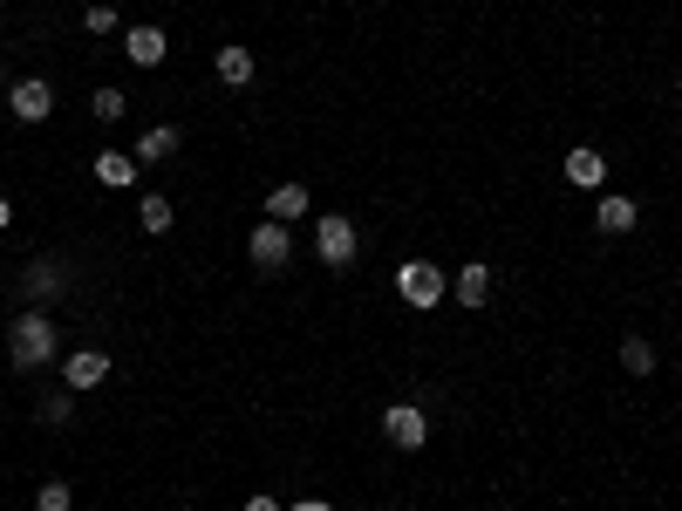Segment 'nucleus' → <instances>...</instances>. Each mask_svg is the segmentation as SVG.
Returning <instances> with one entry per match:
<instances>
[{
	"mask_svg": "<svg viewBox=\"0 0 682 511\" xmlns=\"http://www.w3.org/2000/svg\"><path fill=\"white\" fill-rule=\"evenodd\" d=\"M300 212H308V185H273V191H266V219L294 225Z\"/></svg>",
	"mask_w": 682,
	"mask_h": 511,
	"instance_id": "nucleus-16",
	"label": "nucleus"
},
{
	"mask_svg": "<svg viewBox=\"0 0 682 511\" xmlns=\"http://www.w3.org/2000/svg\"><path fill=\"white\" fill-rule=\"evenodd\" d=\"M75 504V491H69V477H48L41 491H35V511H69Z\"/></svg>",
	"mask_w": 682,
	"mask_h": 511,
	"instance_id": "nucleus-19",
	"label": "nucleus"
},
{
	"mask_svg": "<svg viewBox=\"0 0 682 511\" xmlns=\"http://www.w3.org/2000/svg\"><path fill=\"white\" fill-rule=\"evenodd\" d=\"M69 260H35L28 273H21V294H28V300H62L69 294Z\"/></svg>",
	"mask_w": 682,
	"mask_h": 511,
	"instance_id": "nucleus-7",
	"label": "nucleus"
},
{
	"mask_svg": "<svg viewBox=\"0 0 682 511\" xmlns=\"http://www.w3.org/2000/svg\"><path fill=\"white\" fill-rule=\"evenodd\" d=\"M123 102H131L123 89H96V96H89V110H96V123H116V116H123Z\"/></svg>",
	"mask_w": 682,
	"mask_h": 511,
	"instance_id": "nucleus-20",
	"label": "nucleus"
},
{
	"mask_svg": "<svg viewBox=\"0 0 682 511\" xmlns=\"http://www.w3.org/2000/svg\"><path fill=\"white\" fill-rule=\"evenodd\" d=\"M635 219H642V204H635V198H621V191H608V198L594 204V225H600V233H608V239L635 233Z\"/></svg>",
	"mask_w": 682,
	"mask_h": 511,
	"instance_id": "nucleus-10",
	"label": "nucleus"
},
{
	"mask_svg": "<svg viewBox=\"0 0 682 511\" xmlns=\"http://www.w3.org/2000/svg\"><path fill=\"white\" fill-rule=\"evenodd\" d=\"M246 511H281V504H273V498H246Z\"/></svg>",
	"mask_w": 682,
	"mask_h": 511,
	"instance_id": "nucleus-23",
	"label": "nucleus"
},
{
	"mask_svg": "<svg viewBox=\"0 0 682 511\" xmlns=\"http://www.w3.org/2000/svg\"><path fill=\"white\" fill-rule=\"evenodd\" d=\"M123 55H131L137 68H158V62L171 55V35L150 28V21H137V28H123Z\"/></svg>",
	"mask_w": 682,
	"mask_h": 511,
	"instance_id": "nucleus-8",
	"label": "nucleus"
},
{
	"mask_svg": "<svg viewBox=\"0 0 682 511\" xmlns=\"http://www.w3.org/2000/svg\"><path fill=\"white\" fill-rule=\"evenodd\" d=\"M246 252H252V266H260V273H281V266L294 260V233H287V225H281V219H266V225H260V233H252V239H246Z\"/></svg>",
	"mask_w": 682,
	"mask_h": 511,
	"instance_id": "nucleus-4",
	"label": "nucleus"
},
{
	"mask_svg": "<svg viewBox=\"0 0 682 511\" xmlns=\"http://www.w3.org/2000/svg\"><path fill=\"white\" fill-rule=\"evenodd\" d=\"M8 225H14V204H8V198H0V233H8Z\"/></svg>",
	"mask_w": 682,
	"mask_h": 511,
	"instance_id": "nucleus-24",
	"label": "nucleus"
},
{
	"mask_svg": "<svg viewBox=\"0 0 682 511\" xmlns=\"http://www.w3.org/2000/svg\"><path fill=\"white\" fill-rule=\"evenodd\" d=\"M137 219H144V233H171V219H178V204H171L164 191H150V198L137 204Z\"/></svg>",
	"mask_w": 682,
	"mask_h": 511,
	"instance_id": "nucleus-17",
	"label": "nucleus"
},
{
	"mask_svg": "<svg viewBox=\"0 0 682 511\" xmlns=\"http://www.w3.org/2000/svg\"><path fill=\"white\" fill-rule=\"evenodd\" d=\"M396 294H402V307L431 314V307L450 294V279H444V266H437V260H402V266H396Z\"/></svg>",
	"mask_w": 682,
	"mask_h": 511,
	"instance_id": "nucleus-2",
	"label": "nucleus"
},
{
	"mask_svg": "<svg viewBox=\"0 0 682 511\" xmlns=\"http://www.w3.org/2000/svg\"><path fill=\"white\" fill-rule=\"evenodd\" d=\"M164 158H178V123H150L137 144V164H164Z\"/></svg>",
	"mask_w": 682,
	"mask_h": 511,
	"instance_id": "nucleus-14",
	"label": "nucleus"
},
{
	"mask_svg": "<svg viewBox=\"0 0 682 511\" xmlns=\"http://www.w3.org/2000/svg\"><path fill=\"white\" fill-rule=\"evenodd\" d=\"M621 369H628V375H655V348H648L642 335H635V341H621Z\"/></svg>",
	"mask_w": 682,
	"mask_h": 511,
	"instance_id": "nucleus-18",
	"label": "nucleus"
},
{
	"mask_svg": "<svg viewBox=\"0 0 682 511\" xmlns=\"http://www.w3.org/2000/svg\"><path fill=\"white\" fill-rule=\"evenodd\" d=\"M600 177H608V158H600V150H567V185L594 191Z\"/></svg>",
	"mask_w": 682,
	"mask_h": 511,
	"instance_id": "nucleus-15",
	"label": "nucleus"
},
{
	"mask_svg": "<svg viewBox=\"0 0 682 511\" xmlns=\"http://www.w3.org/2000/svg\"><path fill=\"white\" fill-rule=\"evenodd\" d=\"M41 423H48V429H69V423H75V402H69V396H48V402H41Z\"/></svg>",
	"mask_w": 682,
	"mask_h": 511,
	"instance_id": "nucleus-21",
	"label": "nucleus"
},
{
	"mask_svg": "<svg viewBox=\"0 0 682 511\" xmlns=\"http://www.w3.org/2000/svg\"><path fill=\"white\" fill-rule=\"evenodd\" d=\"M314 252H321L335 273H348V266H356V252H362V233H356L342 212H327V219H314Z\"/></svg>",
	"mask_w": 682,
	"mask_h": 511,
	"instance_id": "nucleus-3",
	"label": "nucleus"
},
{
	"mask_svg": "<svg viewBox=\"0 0 682 511\" xmlns=\"http://www.w3.org/2000/svg\"><path fill=\"white\" fill-rule=\"evenodd\" d=\"M137 158H123V150H96V185H110V191H131L137 185Z\"/></svg>",
	"mask_w": 682,
	"mask_h": 511,
	"instance_id": "nucleus-13",
	"label": "nucleus"
},
{
	"mask_svg": "<svg viewBox=\"0 0 682 511\" xmlns=\"http://www.w3.org/2000/svg\"><path fill=\"white\" fill-rule=\"evenodd\" d=\"M212 68H219L225 89H246V83H252V48H246V41H225L219 55H212Z\"/></svg>",
	"mask_w": 682,
	"mask_h": 511,
	"instance_id": "nucleus-12",
	"label": "nucleus"
},
{
	"mask_svg": "<svg viewBox=\"0 0 682 511\" xmlns=\"http://www.w3.org/2000/svg\"><path fill=\"white\" fill-rule=\"evenodd\" d=\"M287 511H327V504H321V498H300V504H287Z\"/></svg>",
	"mask_w": 682,
	"mask_h": 511,
	"instance_id": "nucleus-25",
	"label": "nucleus"
},
{
	"mask_svg": "<svg viewBox=\"0 0 682 511\" xmlns=\"http://www.w3.org/2000/svg\"><path fill=\"white\" fill-rule=\"evenodd\" d=\"M83 28H89V35H110V28H116V14H110V8H89V14H83Z\"/></svg>",
	"mask_w": 682,
	"mask_h": 511,
	"instance_id": "nucleus-22",
	"label": "nucleus"
},
{
	"mask_svg": "<svg viewBox=\"0 0 682 511\" xmlns=\"http://www.w3.org/2000/svg\"><path fill=\"white\" fill-rule=\"evenodd\" d=\"M450 294H458V307H485L492 300V266L485 260H464L458 279H450Z\"/></svg>",
	"mask_w": 682,
	"mask_h": 511,
	"instance_id": "nucleus-11",
	"label": "nucleus"
},
{
	"mask_svg": "<svg viewBox=\"0 0 682 511\" xmlns=\"http://www.w3.org/2000/svg\"><path fill=\"white\" fill-rule=\"evenodd\" d=\"M383 437L396 450H423V437H431V416H423L417 402H389V416H383Z\"/></svg>",
	"mask_w": 682,
	"mask_h": 511,
	"instance_id": "nucleus-6",
	"label": "nucleus"
},
{
	"mask_svg": "<svg viewBox=\"0 0 682 511\" xmlns=\"http://www.w3.org/2000/svg\"><path fill=\"white\" fill-rule=\"evenodd\" d=\"M389 511H402V504H389Z\"/></svg>",
	"mask_w": 682,
	"mask_h": 511,
	"instance_id": "nucleus-27",
	"label": "nucleus"
},
{
	"mask_svg": "<svg viewBox=\"0 0 682 511\" xmlns=\"http://www.w3.org/2000/svg\"><path fill=\"white\" fill-rule=\"evenodd\" d=\"M8 110H14V123H48L55 89H48L41 75H21V83H8Z\"/></svg>",
	"mask_w": 682,
	"mask_h": 511,
	"instance_id": "nucleus-5",
	"label": "nucleus"
},
{
	"mask_svg": "<svg viewBox=\"0 0 682 511\" xmlns=\"http://www.w3.org/2000/svg\"><path fill=\"white\" fill-rule=\"evenodd\" d=\"M62 375H69V389H103L110 382V354L103 348H75L62 362Z\"/></svg>",
	"mask_w": 682,
	"mask_h": 511,
	"instance_id": "nucleus-9",
	"label": "nucleus"
},
{
	"mask_svg": "<svg viewBox=\"0 0 682 511\" xmlns=\"http://www.w3.org/2000/svg\"><path fill=\"white\" fill-rule=\"evenodd\" d=\"M675 102H682V89H675Z\"/></svg>",
	"mask_w": 682,
	"mask_h": 511,
	"instance_id": "nucleus-26",
	"label": "nucleus"
},
{
	"mask_svg": "<svg viewBox=\"0 0 682 511\" xmlns=\"http://www.w3.org/2000/svg\"><path fill=\"white\" fill-rule=\"evenodd\" d=\"M8 354H14V369H48V362L62 354V327H55V314H41V307L14 314V327H8Z\"/></svg>",
	"mask_w": 682,
	"mask_h": 511,
	"instance_id": "nucleus-1",
	"label": "nucleus"
}]
</instances>
